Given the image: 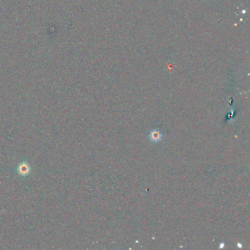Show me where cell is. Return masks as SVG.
<instances>
[{"mask_svg": "<svg viewBox=\"0 0 250 250\" xmlns=\"http://www.w3.org/2000/svg\"><path fill=\"white\" fill-rule=\"evenodd\" d=\"M163 134L161 131L158 129H153L149 134V138L153 142H159L162 140Z\"/></svg>", "mask_w": 250, "mask_h": 250, "instance_id": "1", "label": "cell"}, {"mask_svg": "<svg viewBox=\"0 0 250 250\" xmlns=\"http://www.w3.org/2000/svg\"><path fill=\"white\" fill-rule=\"evenodd\" d=\"M30 169H31L30 167H29V164L27 162L21 163L17 168L18 173L23 176L28 175L29 172H30Z\"/></svg>", "mask_w": 250, "mask_h": 250, "instance_id": "2", "label": "cell"}, {"mask_svg": "<svg viewBox=\"0 0 250 250\" xmlns=\"http://www.w3.org/2000/svg\"><path fill=\"white\" fill-rule=\"evenodd\" d=\"M224 247V244L223 243H220V246H219V247L220 248H223Z\"/></svg>", "mask_w": 250, "mask_h": 250, "instance_id": "3", "label": "cell"}]
</instances>
